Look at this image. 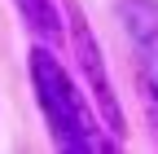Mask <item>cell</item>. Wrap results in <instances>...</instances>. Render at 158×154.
<instances>
[{"label": "cell", "mask_w": 158, "mask_h": 154, "mask_svg": "<svg viewBox=\"0 0 158 154\" xmlns=\"http://www.w3.org/2000/svg\"><path fill=\"white\" fill-rule=\"evenodd\" d=\"M118 22L136 49L145 97L158 110V0H118Z\"/></svg>", "instance_id": "obj_3"}, {"label": "cell", "mask_w": 158, "mask_h": 154, "mask_svg": "<svg viewBox=\"0 0 158 154\" xmlns=\"http://www.w3.org/2000/svg\"><path fill=\"white\" fill-rule=\"evenodd\" d=\"M31 88H35L40 114H44L48 137H53L57 150H66V154H110V150H118V141L101 132L97 110L84 101L70 71L53 57L48 44L31 49Z\"/></svg>", "instance_id": "obj_1"}, {"label": "cell", "mask_w": 158, "mask_h": 154, "mask_svg": "<svg viewBox=\"0 0 158 154\" xmlns=\"http://www.w3.org/2000/svg\"><path fill=\"white\" fill-rule=\"evenodd\" d=\"M13 5H18V13L27 18V27H31L44 44L62 40V18H57V9L48 5V0H13Z\"/></svg>", "instance_id": "obj_4"}, {"label": "cell", "mask_w": 158, "mask_h": 154, "mask_svg": "<svg viewBox=\"0 0 158 154\" xmlns=\"http://www.w3.org/2000/svg\"><path fill=\"white\" fill-rule=\"evenodd\" d=\"M70 44H75V57H79V71H84V79H88V92L97 101V119H101V128L118 141V137H123V110H118L110 71H106V57H101V44L92 40L84 13H79L75 5H70Z\"/></svg>", "instance_id": "obj_2"}]
</instances>
